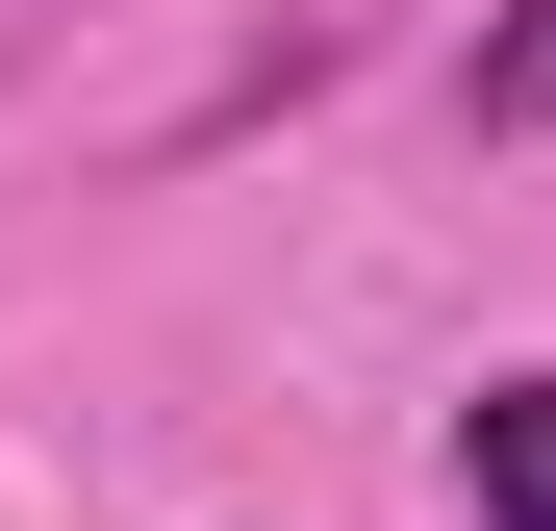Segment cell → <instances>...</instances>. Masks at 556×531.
I'll return each mask as SVG.
<instances>
[{
	"label": "cell",
	"mask_w": 556,
	"mask_h": 531,
	"mask_svg": "<svg viewBox=\"0 0 556 531\" xmlns=\"http://www.w3.org/2000/svg\"><path fill=\"white\" fill-rule=\"evenodd\" d=\"M455 506H481V531H556V380H481V405H455Z\"/></svg>",
	"instance_id": "1"
},
{
	"label": "cell",
	"mask_w": 556,
	"mask_h": 531,
	"mask_svg": "<svg viewBox=\"0 0 556 531\" xmlns=\"http://www.w3.org/2000/svg\"><path fill=\"white\" fill-rule=\"evenodd\" d=\"M455 102H481L506 152H556V0H506V26H481V76H455Z\"/></svg>",
	"instance_id": "2"
}]
</instances>
